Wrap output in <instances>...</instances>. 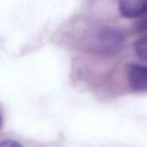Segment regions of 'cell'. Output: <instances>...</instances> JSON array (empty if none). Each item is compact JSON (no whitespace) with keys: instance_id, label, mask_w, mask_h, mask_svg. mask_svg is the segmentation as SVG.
Listing matches in <instances>:
<instances>
[{"instance_id":"obj_1","label":"cell","mask_w":147,"mask_h":147,"mask_svg":"<svg viewBox=\"0 0 147 147\" xmlns=\"http://www.w3.org/2000/svg\"><path fill=\"white\" fill-rule=\"evenodd\" d=\"M93 38L96 50L110 52L117 49L121 45L123 36L117 29L103 26L97 29Z\"/></svg>"},{"instance_id":"obj_2","label":"cell","mask_w":147,"mask_h":147,"mask_svg":"<svg viewBox=\"0 0 147 147\" xmlns=\"http://www.w3.org/2000/svg\"><path fill=\"white\" fill-rule=\"evenodd\" d=\"M127 78L130 87L134 91L147 90V66L131 64L128 67Z\"/></svg>"},{"instance_id":"obj_3","label":"cell","mask_w":147,"mask_h":147,"mask_svg":"<svg viewBox=\"0 0 147 147\" xmlns=\"http://www.w3.org/2000/svg\"><path fill=\"white\" fill-rule=\"evenodd\" d=\"M119 11L126 18H136L147 12V0H119Z\"/></svg>"},{"instance_id":"obj_4","label":"cell","mask_w":147,"mask_h":147,"mask_svg":"<svg viewBox=\"0 0 147 147\" xmlns=\"http://www.w3.org/2000/svg\"><path fill=\"white\" fill-rule=\"evenodd\" d=\"M134 48L137 57L140 60L147 62V34L136 42Z\"/></svg>"},{"instance_id":"obj_5","label":"cell","mask_w":147,"mask_h":147,"mask_svg":"<svg viewBox=\"0 0 147 147\" xmlns=\"http://www.w3.org/2000/svg\"><path fill=\"white\" fill-rule=\"evenodd\" d=\"M135 27L139 32H147V12L139 17Z\"/></svg>"},{"instance_id":"obj_6","label":"cell","mask_w":147,"mask_h":147,"mask_svg":"<svg viewBox=\"0 0 147 147\" xmlns=\"http://www.w3.org/2000/svg\"><path fill=\"white\" fill-rule=\"evenodd\" d=\"M21 145L17 142L13 140H9V139H6V140H2L0 142V146H20Z\"/></svg>"},{"instance_id":"obj_7","label":"cell","mask_w":147,"mask_h":147,"mask_svg":"<svg viewBox=\"0 0 147 147\" xmlns=\"http://www.w3.org/2000/svg\"><path fill=\"white\" fill-rule=\"evenodd\" d=\"M3 124V116L2 114H1V112L0 111V129H1V126H2Z\"/></svg>"}]
</instances>
